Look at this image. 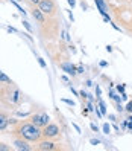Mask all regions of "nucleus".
I'll list each match as a JSON object with an SVG mask.
<instances>
[{
  "mask_svg": "<svg viewBox=\"0 0 132 151\" xmlns=\"http://www.w3.org/2000/svg\"><path fill=\"white\" fill-rule=\"evenodd\" d=\"M14 133L28 142H38L43 137V128L33 125L32 122H18Z\"/></svg>",
  "mask_w": 132,
  "mask_h": 151,
  "instance_id": "nucleus-1",
  "label": "nucleus"
},
{
  "mask_svg": "<svg viewBox=\"0 0 132 151\" xmlns=\"http://www.w3.org/2000/svg\"><path fill=\"white\" fill-rule=\"evenodd\" d=\"M0 93H3L6 96H2V99L6 105H9V107H15V105H18L20 101H21V95H20V90L17 87H14L12 84H8L6 88H2Z\"/></svg>",
  "mask_w": 132,
  "mask_h": 151,
  "instance_id": "nucleus-2",
  "label": "nucleus"
},
{
  "mask_svg": "<svg viewBox=\"0 0 132 151\" xmlns=\"http://www.w3.org/2000/svg\"><path fill=\"white\" fill-rule=\"evenodd\" d=\"M40 8V11L44 14V15H53L56 12V3L55 0H40V3L37 5Z\"/></svg>",
  "mask_w": 132,
  "mask_h": 151,
  "instance_id": "nucleus-3",
  "label": "nucleus"
},
{
  "mask_svg": "<svg viewBox=\"0 0 132 151\" xmlns=\"http://www.w3.org/2000/svg\"><path fill=\"white\" fill-rule=\"evenodd\" d=\"M29 121L33 124V125H37V127L43 128V127H46L47 124H49L50 118H49L47 113H35V114H32V116H31Z\"/></svg>",
  "mask_w": 132,
  "mask_h": 151,
  "instance_id": "nucleus-4",
  "label": "nucleus"
},
{
  "mask_svg": "<svg viewBox=\"0 0 132 151\" xmlns=\"http://www.w3.org/2000/svg\"><path fill=\"white\" fill-rule=\"evenodd\" d=\"M59 136V127L56 124H47L46 127H43V137L52 139V137H58Z\"/></svg>",
  "mask_w": 132,
  "mask_h": 151,
  "instance_id": "nucleus-5",
  "label": "nucleus"
},
{
  "mask_svg": "<svg viewBox=\"0 0 132 151\" xmlns=\"http://www.w3.org/2000/svg\"><path fill=\"white\" fill-rule=\"evenodd\" d=\"M37 148L41 150V151H53V150H59L58 144H55V142H52V140H38Z\"/></svg>",
  "mask_w": 132,
  "mask_h": 151,
  "instance_id": "nucleus-6",
  "label": "nucleus"
},
{
  "mask_svg": "<svg viewBox=\"0 0 132 151\" xmlns=\"http://www.w3.org/2000/svg\"><path fill=\"white\" fill-rule=\"evenodd\" d=\"M96 2V6H97V9H99V12L103 15V19H105V22H111V19H109V15H108V6H106V3H105V0H94Z\"/></svg>",
  "mask_w": 132,
  "mask_h": 151,
  "instance_id": "nucleus-7",
  "label": "nucleus"
},
{
  "mask_svg": "<svg viewBox=\"0 0 132 151\" xmlns=\"http://www.w3.org/2000/svg\"><path fill=\"white\" fill-rule=\"evenodd\" d=\"M14 147H15L17 150H23V151H31V150H32V147L28 144V140H24V139H21V137H18V139L14 140Z\"/></svg>",
  "mask_w": 132,
  "mask_h": 151,
  "instance_id": "nucleus-8",
  "label": "nucleus"
},
{
  "mask_svg": "<svg viewBox=\"0 0 132 151\" xmlns=\"http://www.w3.org/2000/svg\"><path fill=\"white\" fill-rule=\"evenodd\" d=\"M32 17H33V19L35 20H37L40 24H44V23H46V17H44V14L40 11V8L37 6V8H32Z\"/></svg>",
  "mask_w": 132,
  "mask_h": 151,
  "instance_id": "nucleus-9",
  "label": "nucleus"
},
{
  "mask_svg": "<svg viewBox=\"0 0 132 151\" xmlns=\"http://www.w3.org/2000/svg\"><path fill=\"white\" fill-rule=\"evenodd\" d=\"M61 69H62L64 70V72H67L68 75H72V76H75L77 72H76V67L72 64V63H62V64H61Z\"/></svg>",
  "mask_w": 132,
  "mask_h": 151,
  "instance_id": "nucleus-10",
  "label": "nucleus"
},
{
  "mask_svg": "<svg viewBox=\"0 0 132 151\" xmlns=\"http://www.w3.org/2000/svg\"><path fill=\"white\" fill-rule=\"evenodd\" d=\"M11 124V121H9V116H8L6 113H0V131H3L8 125Z\"/></svg>",
  "mask_w": 132,
  "mask_h": 151,
  "instance_id": "nucleus-11",
  "label": "nucleus"
},
{
  "mask_svg": "<svg viewBox=\"0 0 132 151\" xmlns=\"http://www.w3.org/2000/svg\"><path fill=\"white\" fill-rule=\"evenodd\" d=\"M0 84H5V86H8V84H12V81H11V78L9 76H6L2 70H0Z\"/></svg>",
  "mask_w": 132,
  "mask_h": 151,
  "instance_id": "nucleus-12",
  "label": "nucleus"
},
{
  "mask_svg": "<svg viewBox=\"0 0 132 151\" xmlns=\"http://www.w3.org/2000/svg\"><path fill=\"white\" fill-rule=\"evenodd\" d=\"M99 107H100V111H102V114H105L106 113V105H105V102L99 98Z\"/></svg>",
  "mask_w": 132,
  "mask_h": 151,
  "instance_id": "nucleus-13",
  "label": "nucleus"
},
{
  "mask_svg": "<svg viewBox=\"0 0 132 151\" xmlns=\"http://www.w3.org/2000/svg\"><path fill=\"white\" fill-rule=\"evenodd\" d=\"M9 150H11V148L8 147V145H5L3 142H0V151H9Z\"/></svg>",
  "mask_w": 132,
  "mask_h": 151,
  "instance_id": "nucleus-14",
  "label": "nucleus"
},
{
  "mask_svg": "<svg viewBox=\"0 0 132 151\" xmlns=\"http://www.w3.org/2000/svg\"><path fill=\"white\" fill-rule=\"evenodd\" d=\"M38 64H40V66H41L43 69H46V67H47V64H46V61H44L43 58H38Z\"/></svg>",
  "mask_w": 132,
  "mask_h": 151,
  "instance_id": "nucleus-15",
  "label": "nucleus"
},
{
  "mask_svg": "<svg viewBox=\"0 0 132 151\" xmlns=\"http://www.w3.org/2000/svg\"><path fill=\"white\" fill-rule=\"evenodd\" d=\"M109 131H111V127L108 125V124H103V133H106V134H108Z\"/></svg>",
  "mask_w": 132,
  "mask_h": 151,
  "instance_id": "nucleus-16",
  "label": "nucleus"
},
{
  "mask_svg": "<svg viewBox=\"0 0 132 151\" xmlns=\"http://www.w3.org/2000/svg\"><path fill=\"white\" fill-rule=\"evenodd\" d=\"M23 26H24V28H26V29H28L29 32H32V28H31V24H29L28 22H26V20H23Z\"/></svg>",
  "mask_w": 132,
  "mask_h": 151,
  "instance_id": "nucleus-17",
  "label": "nucleus"
},
{
  "mask_svg": "<svg viewBox=\"0 0 132 151\" xmlns=\"http://www.w3.org/2000/svg\"><path fill=\"white\" fill-rule=\"evenodd\" d=\"M125 110H126V111H129V113H132V101L126 105V109H125Z\"/></svg>",
  "mask_w": 132,
  "mask_h": 151,
  "instance_id": "nucleus-18",
  "label": "nucleus"
},
{
  "mask_svg": "<svg viewBox=\"0 0 132 151\" xmlns=\"http://www.w3.org/2000/svg\"><path fill=\"white\" fill-rule=\"evenodd\" d=\"M28 2L33 6V5H38V3H40V0H28Z\"/></svg>",
  "mask_w": 132,
  "mask_h": 151,
  "instance_id": "nucleus-19",
  "label": "nucleus"
},
{
  "mask_svg": "<svg viewBox=\"0 0 132 151\" xmlns=\"http://www.w3.org/2000/svg\"><path fill=\"white\" fill-rule=\"evenodd\" d=\"M68 5L72 6V9H73V8L76 6V2H75V0H68Z\"/></svg>",
  "mask_w": 132,
  "mask_h": 151,
  "instance_id": "nucleus-20",
  "label": "nucleus"
},
{
  "mask_svg": "<svg viewBox=\"0 0 132 151\" xmlns=\"http://www.w3.org/2000/svg\"><path fill=\"white\" fill-rule=\"evenodd\" d=\"M62 101H64L65 104H68V105H72V107L75 105V102H73V101H70V99H62Z\"/></svg>",
  "mask_w": 132,
  "mask_h": 151,
  "instance_id": "nucleus-21",
  "label": "nucleus"
},
{
  "mask_svg": "<svg viewBox=\"0 0 132 151\" xmlns=\"http://www.w3.org/2000/svg\"><path fill=\"white\" fill-rule=\"evenodd\" d=\"M128 121H129V122H128V128H129V130L132 131V118H129Z\"/></svg>",
  "mask_w": 132,
  "mask_h": 151,
  "instance_id": "nucleus-22",
  "label": "nucleus"
},
{
  "mask_svg": "<svg viewBox=\"0 0 132 151\" xmlns=\"http://www.w3.org/2000/svg\"><path fill=\"white\" fill-rule=\"evenodd\" d=\"M88 110H90V111H94V107H93L91 102H88Z\"/></svg>",
  "mask_w": 132,
  "mask_h": 151,
  "instance_id": "nucleus-23",
  "label": "nucleus"
},
{
  "mask_svg": "<svg viewBox=\"0 0 132 151\" xmlns=\"http://www.w3.org/2000/svg\"><path fill=\"white\" fill-rule=\"evenodd\" d=\"M96 92H97V96L100 98V95H102V92H100V87L97 86V87H96Z\"/></svg>",
  "mask_w": 132,
  "mask_h": 151,
  "instance_id": "nucleus-24",
  "label": "nucleus"
},
{
  "mask_svg": "<svg viewBox=\"0 0 132 151\" xmlns=\"http://www.w3.org/2000/svg\"><path fill=\"white\" fill-rule=\"evenodd\" d=\"M97 144H99L97 139H91V145H97Z\"/></svg>",
  "mask_w": 132,
  "mask_h": 151,
  "instance_id": "nucleus-25",
  "label": "nucleus"
},
{
  "mask_svg": "<svg viewBox=\"0 0 132 151\" xmlns=\"http://www.w3.org/2000/svg\"><path fill=\"white\" fill-rule=\"evenodd\" d=\"M90 127H91V130H93V131H96V133H97V127H96V125H94V124H91V125H90Z\"/></svg>",
  "mask_w": 132,
  "mask_h": 151,
  "instance_id": "nucleus-26",
  "label": "nucleus"
},
{
  "mask_svg": "<svg viewBox=\"0 0 132 151\" xmlns=\"http://www.w3.org/2000/svg\"><path fill=\"white\" fill-rule=\"evenodd\" d=\"M8 31H9V32H17V29H14V28H11V26H8V28H6Z\"/></svg>",
  "mask_w": 132,
  "mask_h": 151,
  "instance_id": "nucleus-27",
  "label": "nucleus"
},
{
  "mask_svg": "<svg viewBox=\"0 0 132 151\" xmlns=\"http://www.w3.org/2000/svg\"><path fill=\"white\" fill-rule=\"evenodd\" d=\"M82 72H84V67L79 66V67H77V73H82Z\"/></svg>",
  "mask_w": 132,
  "mask_h": 151,
  "instance_id": "nucleus-28",
  "label": "nucleus"
},
{
  "mask_svg": "<svg viewBox=\"0 0 132 151\" xmlns=\"http://www.w3.org/2000/svg\"><path fill=\"white\" fill-rule=\"evenodd\" d=\"M117 110H119V111H123V110H125V109H123V107H121V105H120V102L117 104Z\"/></svg>",
  "mask_w": 132,
  "mask_h": 151,
  "instance_id": "nucleus-29",
  "label": "nucleus"
},
{
  "mask_svg": "<svg viewBox=\"0 0 132 151\" xmlns=\"http://www.w3.org/2000/svg\"><path fill=\"white\" fill-rule=\"evenodd\" d=\"M73 127H75V128H76V131H77V133H81V128H79V127H77V125H76V124H73Z\"/></svg>",
  "mask_w": 132,
  "mask_h": 151,
  "instance_id": "nucleus-30",
  "label": "nucleus"
},
{
  "mask_svg": "<svg viewBox=\"0 0 132 151\" xmlns=\"http://www.w3.org/2000/svg\"><path fill=\"white\" fill-rule=\"evenodd\" d=\"M100 66H102V67H105V66H108V63H106V61H102Z\"/></svg>",
  "mask_w": 132,
  "mask_h": 151,
  "instance_id": "nucleus-31",
  "label": "nucleus"
},
{
  "mask_svg": "<svg viewBox=\"0 0 132 151\" xmlns=\"http://www.w3.org/2000/svg\"><path fill=\"white\" fill-rule=\"evenodd\" d=\"M9 2H23V0H9Z\"/></svg>",
  "mask_w": 132,
  "mask_h": 151,
  "instance_id": "nucleus-32",
  "label": "nucleus"
}]
</instances>
